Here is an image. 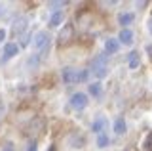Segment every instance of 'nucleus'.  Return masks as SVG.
<instances>
[{
	"label": "nucleus",
	"instance_id": "19",
	"mask_svg": "<svg viewBox=\"0 0 152 151\" xmlns=\"http://www.w3.org/2000/svg\"><path fill=\"white\" fill-rule=\"evenodd\" d=\"M4 115H6V103L0 100V121L4 119Z\"/></svg>",
	"mask_w": 152,
	"mask_h": 151
},
{
	"label": "nucleus",
	"instance_id": "2",
	"mask_svg": "<svg viewBox=\"0 0 152 151\" xmlns=\"http://www.w3.org/2000/svg\"><path fill=\"white\" fill-rule=\"evenodd\" d=\"M89 77L88 69H74V67H65L63 69V81L65 82H86Z\"/></svg>",
	"mask_w": 152,
	"mask_h": 151
},
{
	"label": "nucleus",
	"instance_id": "14",
	"mask_svg": "<svg viewBox=\"0 0 152 151\" xmlns=\"http://www.w3.org/2000/svg\"><path fill=\"white\" fill-rule=\"evenodd\" d=\"M114 132H116V134H124V132H126V121L124 119L114 121Z\"/></svg>",
	"mask_w": 152,
	"mask_h": 151
},
{
	"label": "nucleus",
	"instance_id": "11",
	"mask_svg": "<svg viewBox=\"0 0 152 151\" xmlns=\"http://www.w3.org/2000/svg\"><path fill=\"white\" fill-rule=\"evenodd\" d=\"M65 19V13L63 12H53V16L50 17V27H57V25H61Z\"/></svg>",
	"mask_w": 152,
	"mask_h": 151
},
{
	"label": "nucleus",
	"instance_id": "5",
	"mask_svg": "<svg viewBox=\"0 0 152 151\" xmlns=\"http://www.w3.org/2000/svg\"><path fill=\"white\" fill-rule=\"evenodd\" d=\"M19 54V46L15 42H8L6 46H4V54H2V63L4 61H8L10 58H13V56Z\"/></svg>",
	"mask_w": 152,
	"mask_h": 151
},
{
	"label": "nucleus",
	"instance_id": "17",
	"mask_svg": "<svg viewBox=\"0 0 152 151\" xmlns=\"http://www.w3.org/2000/svg\"><path fill=\"white\" fill-rule=\"evenodd\" d=\"M142 149H145V151H152V132L145 138V141H142Z\"/></svg>",
	"mask_w": 152,
	"mask_h": 151
},
{
	"label": "nucleus",
	"instance_id": "3",
	"mask_svg": "<svg viewBox=\"0 0 152 151\" xmlns=\"http://www.w3.org/2000/svg\"><path fill=\"white\" fill-rule=\"evenodd\" d=\"M32 44H34V50H38V52L50 48V35H48L46 31L36 33V35L32 36Z\"/></svg>",
	"mask_w": 152,
	"mask_h": 151
},
{
	"label": "nucleus",
	"instance_id": "16",
	"mask_svg": "<svg viewBox=\"0 0 152 151\" xmlns=\"http://www.w3.org/2000/svg\"><path fill=\"white\" fill-rule=\"evenodd\" d=\"M97 145H99V147H107V145H108V136L104 134V132L97 134Z\"/></svg>",
	"mask_w": 152,
	"mask_h": 151
},
{
	"label": "nucleus",
	"instance_id": "4",
	"mask_svg": "<svg viewBox=\"0 0 152 151\" xmlns=\"http://www.w3.org/2000/svg\"><path fill=\"white\" fill-rule=\"evenodd\" d=\"M70 105H72V109H76V111L86 109V107H88V96H86L84 92L72 94V98H70Z\"/></svg>",
	"mask_w": 152,
	"mask_h": 151
},
{
	"label": "nucleus",
	"instance_id": "7",
	"mask_svg": "<svg viewBox=\"0 0 152 151\" xmlns=\"http://www.w3.org/2000/svg\"><path fill=\"white\" fill-rule=\"evenodd\" d=\"M118 50H120V42H118V38H108L107 42H104V52H107V54H116Z\"/></svg>",
	"mask_w": 152,
	"mask_h": 151
},
{
	"label": "nucleus",
	"instance_id": "1",
	"mask_svg": "<svg viewBox=\"0 0 152 151\" xmlns=\"http://www.w3.org/2000/svg\"><path fill=\"white\" fill-rule=\"evenodd\" d=\"M107 73H108V59H107L104 54H101L91 61V65H89V75H95L97 78H104Z\"/></svg>",
	"mask_w": 152,
	"mask_h": 151
},
{
	"label": "nucleus",
	"instance_id": "18",
	"mask_svg": "<svg viewBox=\"0 0 152 151\" xmlns=\"http://www.w3.org/2000/svg\"><path fill=\"white\" fill-rule=\"evenodd\" d=\"M2 151H15V147H13V144H12V141H4Z\"/></svg>",
	"mask_w": 152,
	"mask_h": 151
},
{
	"label": "nucleus",
	"instance_id": "13",
	"mask_svg": "<svg viewBox=\"0 0 152 151\" xmlns=\"http://www.w3.org/2000/svg\"><path fill=\"white\" fill-rule=\"evenodd\" d=\"M104 126H107V119H103V117H99V119L93 122V126H91V128H93V132H95V134H101Z\"/></svg>",
	"mask_w": 152,
	"mask_h": 151
},
{
	"label": "nucleus",
	"instance_id": "12",
	"mask_svg": "<svg viewBox=\"0 0 152 151\" xmlns=\"http://www.w3.org/2000/svg\"><path fill=\"white\" fill-rule=\"evenodd\" d=\"M127 63H129V67L131 69H137L141 65V58H139V54L137 52H131L129 56H127Z\"/></svg>",
	"mask_w": 152,
	"mask_h": 151
},
{
	"label": "nucleus",
	"instance_id": "20",
	"mask_svg": "<svg viewBox=\"0 0 152 151\" xmlns=\"http://www.w3.org/2000/svg\"><path fill=\"white\" fill-rule=\"evenodd\" d=\"M28 151H38L36 149V141H31V144H28Z\"/></svg>",
	"mask_w": 152,
	"mask_h": 151
},
{
	"label": "nucleus",
	"instance_id": "9",
	"mask_svg": "<svg viewBox=\"0 0 152 151\" xmlns=\"http://www.w3.org/2000/svg\"><path fill=\"white\" fill-rule=\"evenodd\" d=\"M133 19H135L133 13H120V16H118V23H120L124 29H127V27L133 23Z\"/></svg>",
	"mask_w": 152,
	"mask_h": 151
},
{
	"label": "nucleus",
	"instance_id": "22",
	"mask_svg": "<svg viewBox=\"0 0 152 151\" xmlns=\"http://www.w3.org/2000/svg\"><path fill=\"white\" fill-rule=\"evenodd\" d=\"M148 33H150V35H152V17H150V19H148Z\"/></svg>",
	"mask_w": 152,
	"mask_h": 151
},
{
	"label": "nucleus",
	"instance_id": "10",
	"mask_svg": "<svg viewBox=\"0 0 152 151\" xmlns=\"http://www.w3.org/2000/svg\"><path fill=\"white\" fill-rule=\"evenodd\" d=\"M70 36H72V25H65V29L59 33V42L61 44H66L70 40Z\"/></svg>",
	"mask_w": 152,
	"mask_h": 151
},
{
	"label": "nucleus",
	"instance_id": "15",
	"mask_svg": "<svg viewBox=\"0 0 152 151\" xmlns=\"http://www.w3.org/2000/svg\"><path fill=\"white\" fill-rule=\"evenodd\" d=\"M101 84H99V82H93V84H89V94H91V96H95V98H99V96H101Z\"/></svg>",
	"mask_w": 152,
	"mask_h": 151
},
{
	"label": "nucleus",
	"instance_id": "8",
	"mask_svg": "<svg viewBox=\"0 0 152 151\" xmlns=\"http://www.w3.org/2000/svg\"><path fill=\"white\" fill-rule=\"evenodd\" d=\"M27 25H28L27 17H19V19L13 21V33H15V35H21V33L27 29Z\"/></svg>",
	"mask_w": 152,
	"mask_h": 151
},
{
	"label": "nucleus",
	"instance_id": "23",
	"mask_svg": "<svg viewBox=\"0 0 152 151\" xmlns=\"http://www.w3.org/2000/svg\"><path fill=\"white\" fill-rule=\"evenodd\" d=\"M2 13H4V8H2V6H0V17H2Z\"/></svg>",
	"mask_w": 152,
	"mask_h": 151
},
{
	"label": "nucleus",
	"instance_id": "21",
	"mask_svg": "<svg viewBox=\"0 0 152 151\" xmlns=\"http://www.w3.org/2000/svg\"><path fill=\"white\" fill-rule=\"evenodd\" d=\"M4 38H6V31H4V29H0V44L4 42Z\"/></svg>",
	"mask_w": 152,
	"mask_h": 151
},
{
	"label": "nucleus",
	"instance_id": "6",
	"mask_svg": "<svg viewBox=\"0 0 152 151\" xmlns=\"http://www.w3.org/2000/svg\"><path fill=\"white\" fill-rule=\"evenodd\" d=\"M118 42H120V44H133V33H131V29H122L120 36H118Z\"/></svg>",
	"mask_w": 152,
	"mask_h": 151
}]
</instances>
